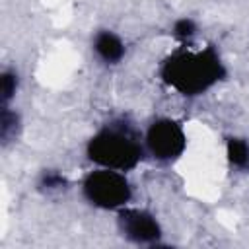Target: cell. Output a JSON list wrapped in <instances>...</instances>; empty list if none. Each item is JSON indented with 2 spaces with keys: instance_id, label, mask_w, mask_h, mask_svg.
Returning a JSON list of instances; mask_svg holds the SVG:
<instances>
[{
  "instance_id": "obj_3",
  "label": "cell",
  "mask_w": 249,
  "mask_h": 249,
  "mask_svg": "<svg viewBox=\"0 0 249 249\" xmlns=\"http://www.w3.org/2000/svg\"><path fill=\"white\" fill-rule=\"evenodd\" d=\"M82 195L93 208L119 212L121 208L130 204L134 193L124 171L95 167L84 175Z\"/></svg>"
},
{
  "instance_id": "obj_8",
  "label": "cell",
  "mask_w": 249,
  "mask_h": 249,
  "mask_svg": "<svg viewBox=\"0 0 249 249\" xmlns=\"http://www.w3.org/2000/svg\"><path fill=\"white\" fill-rule=\"evenodd\" d=\"M226 156L233 167L247 169L249 167V142L245 138H228Z\"/></svg>"
},
{
  "instance_id": "obj_4",
  "label": "cell",
  "mask_w": 249,
  "mask_h": 249,
  "mask_svg": "<svg viewBox=\"0 0 249 249\" xmlns=\"http://www.w3.org/2000/svg\"><path fill=\"white\" fill-rule=\"evenodd\" d=\"M142 138L146 154L161 163H173L187 150V132L183 124L169 117L152 121Z\"/></svg>"
},
{
  "instance_id": "obj_6",
  "label": "cell",
  "mask_w": 249,
  "mask_h": 249,
  "mask_svg": "<svg viewBox=\"0 0 249 249\" xmlns=\"http://www.w3.org/2000/svg\"><path fill=\"white\" fill-rule=\"evenodd\" d=\"M91 51L107 66L119 64L124 58V54H126L124 41L121 39V35H117L111 29H99L93 35V39H91Z\"/></svg>"
},
{
  "instance_id": "obj_7",
  "label": "cell",
  "mask_w": 249,
  "mask_h": 249,
  "mask_svg": "<svg viewBox=\"0 0 249 249\" xmlns=\"http://www.w3.org/2000/svg\"><path fill=\"white\" fill-rule=\"evenodd\" d=\"M21 128V119L19 113L16 109H12L10 105H2L0 107V140L2 146H8L12 140L18 138Z\"/></svg>"
},
{
  "instance_id": "obj_2",
  "label": "cell",
  "mask_w": 249,
  "mask_h": 249,
  "mask_svg": "<svg viewBox=\"0 0 249 249\" xmlns=\"http://www.w3.org/2000/svg\"><path fill=\"white\" fill-rule=\"evenodd\" d=\"M86 156L95 167L132 171L146 156L142 134L124 119L103 124L86 144Z\"/></svg>"
},
{
  "instance_id": "obj_5",
  "label": "cell",
  "mask_w": 249,
  "mask_h": 249,
  "mask_svg": "<svg viewBox=\"0 0 249 249\" xmlns=\"http://www.w3.org/2000/svg\"><path fill=\"white\" fill-rule=\"evenodd\" d=\"M117 230L134 245H156L163 235L158 218L150 210L136 206H124L117 212Z\"/></svg>"
},
{
  "instance_id": "obj_10",
  "label": "cell",
  "mask_w": 249,
  "mask_h": 249,
  "mask_svg": "<svg viewBox=\"0 0 249 249\" xmlns=\"http://www.w3.org/2000/svg\"><path fill=\"white\" fill-rule=\"evenodd\" d=\"M171 33L177 41H181L183 45H191V41L196 37L198 33V25L193 18L185 16V18H179L173 21V27H171Z\"/></svg>"
},
{
  "instance_id": "obj_1",
  "label": "cell",
  "mask_w": 249,
  "mask_h": 249,
  "mask_svg": "<svg viewBox=\"0 0 249 249\" xmlns=\"http://www.w3.org/2000/svg\"><path fill=\"white\" fill-rule=\"evenodd\" d=\"M160 78L179 95L196 97L226 78V66L214 47L181 45L161 60Z\"/></svg>"
},
{
  "instance_id": "obj_11",
  "label": "cell",
  "mask_w": 249,
  "mask_h": 249,
  "mask_svg": "<svg viewBox=\"0 0 249 249\" xmlns=\"http://www.w3.org/2000/svg\"><path fill=\"white\" fill-rule=\"evenodd\" d=\"M66 185H68V181H66V177L60 173V171H43L41 173V179H39V189L43 191V193H60V191H64L66 189Z\"/></svg>"
},
{
  "instance_id": "obj_9",
  "label": "cell",
  "mask_w": 249,
  "mask_h": 249,
  "mask_svg": "<svg viewBox=\"0 0 249 249\" xmlns=\"http://www.w3.org/2000/svg\"><path fill=\"white\" fill-rule=\"evenodd\" d=\"M19 88V76L12 68H4L0 74V101L2 105H10Z\"/></svg>"
}]
</instances>
